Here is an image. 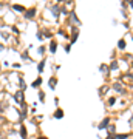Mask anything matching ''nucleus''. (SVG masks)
<instances>
[{
    "instance_id": "nucleus-1",
    "label": "nucleus",
    "mask_w": 133,
    "mask_h": 139,
    "mask_svg": "<svg viewBox=\"0 0 133 139\" xmlns=\"http://www.w3.org/2000/svg\"><path fill=\"white\" fill-rule=\"evenodd\" d=\"M22 97H23V91H19V93H16L14 94V99H16V102L17 104H22V107H25V104H23V101H22Z\"/></svg>"
},
{
    "instance_id": "nucleus-2",
    "label": "nucleus",
    "mask_w": 133,
    "mask_h": 139,
    "mask_svg": "<svg viewBox=\"0 0 133 139\" xmlns=\"http://www.w3.org/2000/svg\"><path fill=\"white\" fill-rule=\"evenodd\" d=\"M108 124H110V118H105L99 125H97V128H99V130H104V128H107V127H108Z\"/></svg>"
},
{
    "instance_id": "nucleus-3",
    "label": "nucleus",
    "mask_w": 133,
    "mask_h": 139,
    "mask_svg": "<svg viewBox=\"0 0 133 139\" xmlns=\"http://www.w3.org/2000/svg\"><path fill=\"white\" fill-rule=\"evenodd\" d=\"M25 19H33L34 16H36V8H31V9H28V11H25Z\"/></svg>"
},
{
    "instance_id": "nucleus-4",
    "label": "nucleus",
    "mask_w": 133,
    "mask_h": 139,
    "mask_svg": "<svg viewBox=\"0 0 133 139\" xmlns=\"http://www.w3.org/2000/svg\"><path fill=\"white\" fill-rule=\"evenodd\" d=\"M99 71H101L102 74H105V76H107V74L110 73V68L105 65V63H101V65H99Z\"/></svg>"
},
{
    "instance_id": "nucleus-5",
    "label": "nucleus",
    "mask_w": 133,
    "mask_h": 139,
    "mask_svg": "<svg viewBox=\"0 0 133 139\" xmlns=\"http://www.w3.org/2000/svg\"><path fill=\"white\" fill-rule=\"evenodd\" d=\"M56 50H57V42H56V40H51V42H50V53H56Z\"/></svg>"
},
{
    "instance_id": "nucleus-6",
    "label": "nucleus",
    "mask_w": 133,
    "mask_h": 139,
    "mask_svg": "<svg viewBox=\"0 0 133 139\" xmlns=\"http://www.w3.org/2000/svg\"><path fill=\"white\" fill-rule=\"evenodd\" d=\"M48 85H50V88H51V90H54V88H56V85H57V79H56V77H51V79L48 80Z\"/></svg>"
},
{
    "instance_id": "nucleus-7",
    "label": "nucleus",
    "mask_w": 133,
    "mask_h": 139,
    "mask_svg": "<svg viewBox=\"0 0 133 139\" xmlns=\"http://www.w3.org/2000/svg\"><path fill=\"white\" fill-rule=\"evenodd\" d=\"M54 118H56V119H62V118H63V111H62L60 108H57L56 111H54Z\"/></svg>"
},
{
    "instance_id": "nucleus-8",
    "label": "nucleus",
    "mask_w": 133,
    "mask_h": 139,
    "mask_svg": "<svg viewBox=\"0 0 133 139\" xmlns=\"http://www.w3.org/2000/svg\"><path fill=\"white\" fill-rule=\"evenodd\" d=\"M40 84H42V77H37V79L31 84V87H33V88H37V87H39Z\"/></svg>"
},
{
    "instance_id": "nucleus-9",
    "label": "nucleus",
    "mask_w": 133,
    "mask_h": 139,
    "mask_svg": "<svg viewBox=\"0 0 133 139\" xmlns=\"http://www.w3.org/2000/svg\"><path fill=\"white\" fill-rule=\"evenodd\" d=\"M113 90H114V91H118V93H124V90H122V87H121V84H114V85H113Z\"/></svg>"
},
{
    "instance_id": "nucleus-10",
    "label": "nucleus",
    "mask_w": 133,
    "mask_h": 139,
    "mask_svg": "<svg viewBox=\"0 0 133 139\" xmlns=\"http://www.w3.org/2000/svg\"><path fill=\"white\" fill-rule=\"evenodd\" d=\"M20 136H22V139H26V128L23 125L20 127Z\"/></svg>"
},
{
    "instance_id": "nucleus-11",
    "label": "nucleus",
    "mask_w": 133,
    "mask_h": 139,
    "mask_svg": "<svg viewBox=\"0 0 133 139\" xmlns=\"http://www.w3.org/2000/svg\"><path fill=\"white\" fill-rule=\"evenodd\" d=\"M43 68H45V60H42V62H40L39 65H37V71H39V73H42V71H43Z\"/></svg>"
},
{
    "instance_id": "nucleus-12",
    "label": "nucleus",
    "mask_w": 133,
    "mask_h": 139,
    "mask_svg": "<svg viewBox=\"0 0 133 139\" xmlns=\"http://www.w3.org/2000/svg\"><path fill=\"white\" fill-rule=\"evenodd\" d=\"M14 9L19 11V13H23V11H25V8L22 6V5H14Z\"/></svg>"
},
{
    "instance_id": "nucleus-13",
    "label": "nucleus",
    "mask_w": 133,
    "mask_h": 139,
    "mask_svg": "<svg viewBox=\"0 0 133 139\" xmlns=\"http://www.w3.org/2000/svg\"><path fill=\"white\" fill-rule=\"evenodd\" d=\"M118 48L119 50H124L125 48V40H119V42H118Z\"/></svg>"
},
{
    "instance_id": "nucleus-14",
    "label": "nucleus",
    "mask_w": 133,
    "mask_h": 139,
    "mask_svg": "<svg viewBox=\"0 0 133 139\" xmlns=\"http://www.w3.org/2000/svg\"><path fill=\"white\" fill-rule=\"evenodd\" d=\"M51 11H53V16L54 17L59 16V8H57V6H53V8H51Z\"/></svg>"
},
{
    "instance_id": "nucleus-15",
    "label": "nucleus",
    "mask_w": 133,
    "mask_h": 139,
    "mask_svg": "<svg viewBox=\"0 0 133 139\" xmlns=\"http://www.w3.org/2000/svg\"><path fill=\"white\" fill-rule=\"evenodd\" d=\"M114 70H118V62H112L110 65V71H114Z\"/></svg>"
},
{
    "instance_id": "nucleus-16",
    "label": "nucleus",
    "mask_w": 133,
    "mask_h": 139,
    "mask_svg": "<svg viewBox=\"0 0 133 139\" xmlns=\"http://www.w3.org/2000/svg\"><path fill=\"white\" fill-rule=\"evenodd\" d=\"M70 16H71V19H73V22H76V23H79V25H80V22H79V19L76 17V13H71Z\"/></svg>"
},
{
    "instance_id": "nucleus-17",
    "label": "nucleus",
    "mask_w": 133,
    "mask_h": 139,
    "mask_svg": "<svg viewBox=\"0 0 133 139\" xmlns=\"http://www.w3.org/2000/svg\"><path fill=\"white\" fill-rule=\"evenodd\" d=\"M37 53H39L40 56H43V54H45V46H39V50H37Z\"/></svg>"
},
{
    "instance_id": "nucleus-18",
    "label": "nucleus",
    "mask_w": 133,
    "mask_h": 139,
    "mask_svg": "<svg viewBox=\"0 0 133 139\" xmlns=\"http://www.w3.org/2000/svg\"><path fill=\"white\" fill-rule=\"evenodd\" d=\"M114 138H116V139H127L129 135H114Z\"/></svg>"
},
{
    "instance_id": "nucleus-19",
    "label": "nucleus",
    "mask_w": 133,
    "mask_h": 139,
    "mask_svg": "<svg viewBox=\"0 0 133 139\" xmlns=\"http://www.w3.org/2000/svg\"><path fill=\"white\" fill-rule=\"evenodd\" d=\"M114 104H116V99H114V97H110V99H108V105H114Z\"/></svg>"
},
{
    "instance_id": "nucleus-20",
    "label": "nucleus",
    "mask_w": 133,
    "mask_h": 139,
    "mask_svg": "<svg viewBox=\"0 0 133 139\" xmlns=\"http://www.w3.org/2000/svg\"><path fill=\"white\" fill-rule=\"evenodd\" d=\"M39 99L43 102V99H45V93L43 91H39Z\"/></svg>"
},
{
    "instance_id": "nucleus-21",
    "label": "nucleus",
    "mask_w": 133,
    "mask_h": 139,
    "mask_svg": "<svg viewBox=\"0 0 133 139\" xmlns=\"http://www.w3.org/2000/svg\"><path fill=\"white\" fill-rule=\"evenodd\" d=\"M22 59H30V56H28V53H26V51H25V53H22Z\"/></svg>"
},
{
    "instance_id": "nucleus-22",
    "label": "nucleus",
    "mask_w": 133,
    "mask_h": 139,
    "mask_svg": "<svg viewBox=\"0 0 133 139\" xmlns=\"http://www.w3.org/2000/svg\"><path fill=\"white\" fill-rule=\"evenodd\" d=\"M107 128H108V131H110V133H114V125H108Z\"/></svg>"
},
{
    "instance_id": "nucleus-23",
    "label": "nucleus",
    "mask_w": 133,
    "mask_h": 139,
    "mask_svg": "<svg viewBox=\"0 0 133 139\" xmlns=\"http://www.w3.org/2000/svg\"><path fill=\"white\" fill-rule=\"evenodd\" d=\"M37 39H39V40H43V34H42V33H40V31L37 33Z\"/></svg>"
},
{
    "instance_id": "nucleus-24",
    "label": "nucleus",
    "mask_w": 133,
    "mask_h": 139,
    "mask_svg": "<svg viewBox=\"0 0 133 139\" xmlns=\"http://www.w3.org/2000/svg\"><path fill=\"white\" fill-rule=\"evenodd\" d=\"M2 37H3L5 40H6V39H8V34H6V33H5V31H3V33H2Z\"/></svg>"
},
{
    "instance_id": "nucleus-25",
    "label": "nucleus",
    "mask_w": 133,
    "mask_h": 139,
    "mask_svg": "<svg viewBox=\"0 0 133 139\" xmlns=\"http://www.w3.org/2000/svg\"><path fill=\"white\" fill-rule=\"evenodd\" d=\"M70 48H71L70 45H65V51H67V53H70Z\"/></svg>"
},
{
    "instance_id": "nucleus-26",
    "label": "nucleus",
    "mask_w": 133,
    "mask_h": 139,
    "mask_svg": "<svg viewBox=\"0 0 133 139\" xmlns=\"http://www.w3.org/2000/svg\"><path fill=\"white\" fill-rule=\"evenodd\" d=\"M105 139H116V138H114V135H108Z\"/></svg>"
},
{
    "instance_id": "nucleus-27",
    "label": "nucleus",
    "mask_w": 133,
    "mask_h": 139,
    "mask_svg": "<svg viewBox=\"0 0 133 139\" xmlns=\"http://www.w3.org/2000/svg\"><path fill=\"white\" fill-rule=\"evenodd\" d=\"M37 139H48V138H45V136H39Z\"/></svg>"
},
{
    "instance_id": "nucleus-28",
    "label": "nucleus",
    "mask_w": 133,
    "mask_h": 139,
    "mask_svg": "<svg viewBox=\"0 0 133 139\" xmlns=\"http://www.w3.org/2000/svg\"><path fill=\"white\" fill-rule=\"evenodd\" d=\"M129 5H130V6H132V8H133V2H129Z\"/></svg>"
},
{
    "instance_id": "nucleus-29",
    "label": "nucleus",
    "mask_w": 133,
    "mask_h": 139,
    "mask_svg": "<svg viewBox=\"0 0 133 139\" xmlns=\"http://www.w3.org/2000/svg\"><path fill=\"white\" fill-rule=\"evenodd\" d=\"M2 50H3V45H2V43H0V51H2Z\"/></svg>"
}]
</instances>
